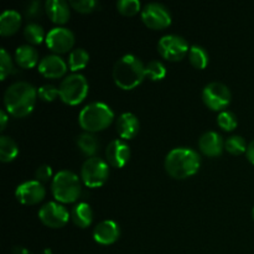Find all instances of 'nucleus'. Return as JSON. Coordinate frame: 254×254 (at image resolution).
I'll list each match as a JSON object with an SVG mask.
<instances>
[{
	"label": "nucleus",
	"mask_w": 254,
	"mask_h": 254,
	"mask_svg": "<svg viewBox=\"0 0 254 254\" xmlns=\"http://www.w3.org/2000/svg\"><path fill=\"white\" fill-rule=\"evenodd\" d=\"M37 89L25 81L14 82L4 93V104L7 113L16 118L26 117L34 111L36 104Z\"/></svg>",
	"instance_id": "nucleus-1"
},
{
	"label": "nucleus",
	"mask_w": 254,
	"mask_h": 254,
	"mask_svg": "<svg viewBox=\"0 0 254 254\" xmlns=\"http://www.w3.org/2000/svg\"><path fill=\"white\" fill-rule=\"evenodd\" d=\"M164 165L171 178L183 180L197 173L201 166V156L193 149L180 146L169 151Z\"/></svg>",
	"instance_id": "nucleus-2"
},
{
	"label": "nucleus",
	"mask_w": 254,
	"mask_h": 254,
	"mask_svg": "<svg viewBox=\"0 0 254 254\" xmlns=\"http://www.w3.org/2000/svg\"><path fill=\"white\" fill-rule=\"evenodd\" d=\"M146 77L145 64L135 55H124L113 67V79L119 88L130 91Z\"/></svg>",
	"instance_id": "nucleus-3"
},
{
	"label": "nucleus",
	"mask_w": 254,
	"mask_h": 254,
	"mask_svg": "<svg viewBox=\"0 0 254 254\" xmlns=\"http://www.w3.org/2000/svg\"><path fill=\"white\" fill-rule=\"evenodd\" d=\"M114 119V112L104 102H91L81 109L78 123L84 131L96 133L104 130Z\"/></svg>",
	"instance_id": "nucleus-4"
},
{
	"label": "nucleus",
	"mask_w": 254,
	"mask_h": 254,
	"mask_svg": "<svg viewBox=\"0 0 254 254\" xmlns=\"http://www.w3.org/2000/svg\"><path fill=\"white\" fill-rule=\"evenodd\" d=\"M51 191L57 202L72 203L81 196V180L73 171L61 170L52 179Z\"/></svg>",
	"instance_id": "nucleus-5"
},
{
	"label": "nucleus",
	"mask_w": 254,
	"mask_h": 254,
	"mask_svg": "<svg viewBox=\"0 0 254 254\" xmlns=\"http://www.w3.org/2000/svg\"><path fill=\"white\" fill-rule=\"evenodd\" d=\"M88 81L82 73H71L64 77L59 87L60 98L69 106H77L88 94Z\"/></svg>",
	"instance_id": "nucleus-6"
},
{
	"label": "nucleus",
	"mask_w": 254,
	"mask_h": 254,
	"mask_svg": "<svg viewBox=\"0 0 254 254\" xmlns=\"http://www.w3.org/2000/svg\"><path fill=\"white\" fill-rule=\"evenodd\" d=\"M109 178V165L98 156L88 158L81 168V179L87 188H101Z\"/></svg>",
	"instance_id": "nucleus-7"
},
{
	"label": "nucleus",
	"mask_w": 254,
	"mask_h": 254,
	"mask_svg": "<svg viewBox=\"0 0 254 254\" xmlns=\"http://www.w3.org/2000/svg\"><path fill=\"white\" fill-rule=\"evenodd\" d=\"M158 51L168 61H180L189 54V44L183 36L175 34L164 35L158 42Z\"/></svg>",
	"instance_id": "nucleus-8"
},
{
	"label": "nucleus",
	"mask_w": 254,
	"mask_h": 254,
	"mask_svg": "<svg viewBox=\"0 0 254 254\" xmlns=\"http://www.w3.org/2000/svg\"><path fill=\"white\" fill-rule=\"evenodd\" d=\"M202 101L212 111H225L231 102L230 88L221 82H211L203 87Z\"/></svg>",
	"instance_id": "nucleus-9"
},
{
	"label": "nucleus",
	"mask_w": 254,
	"mask_h": 254,
	"mask_svg": "<svg viewBox=\"0 0 254 254\" xmlns=\"http://www.w3.org/2000/svg\"><path fill=\"white\" fill-rule=\"evenodd\" d=\"M39 218L47 227L61 228L68 222L69 212L62 203L57 201H50L41 206L39 210Z\"/></svg>",
	"instance_id": "nucleus-10"
},
{
	"label": "nucleus",
	"mask_w": 254,
	"mask_h": 254,
	"mask_svg": "<svg viewBox=\"0 0 254 254\" xmlns=\"http://www.w3.org/2000/svg\"><path fill=\"white\" fill-rule=\"evenodd\" d=\"M141 20L150 29L160 30L171 24V14L165 5L160 2H149L141 10Z\"/></svg>",
	"instance_id": "nucleus-11"
},
{
	"label": "nucleus",
	"mask_w": 254,
	"mask_h": 254,
	"mask_svg": "<svg viewBox=\"0 0 254 254\" xmlns=\"http://www.w3.org/2000/svg\"><path fill=\"white\" fill-rule=\"evenodd\" d=\"M46 42L47 47L55 54H64L69 51L74 45V34L72 30L67 27L57 26L50 30L46 34Z\"/></svg>",
	"instance_id": "nucleus-12"
},
{
	"label": "nucleus",
	"mask_w": 254,
	"mask_h": 254,
	"mask_svg": "<svg viewBox=\"0 0 254 254\" xmlns=\"http://www.w3.org/2000/svg\"><path fill=\"white\" fill-rule=\"evenodd\" d=\"M46 196L44 184L37 180H27L20 184L15 190V197L22 205H36Z\"/></svg>",
	"instance_id": "nucleus-13"
},
{
	"label": "nucleus",
	"mask_w": 254,
	"mask_h": 254,
	"mask_svg": "<svg viewBox=\"0 0 254 254\" xmlns=\"http://www.w3.org/2000/svg\"><path fill=\"white\" fill-rule=\"evenodd\" d=\"M106 159L109 165L123 168L130 159V148L122 139H114L107 145Z\"/></svg>",
	"instance_id": "nucleus-14"
},
{
	"label": "nucleus",
	"mask_w": 254,
	"mask_h": 254,
	"mask_svg": "<svg viewBox=\"0 0 254 254\" xmlns=\"http://www.w3.org/2000/svg\"><path fill=\"white\" fill-rule=\"evenodd\" d=\"M68 64L60 55H47L40 61L37 69L46 78H60L67 72Z\"/></svg>",
	"instance_id": "nucleus-15"
},
{
	"label": "nucleus",
	"mask_w": 254,
	"mask_h": 254,
	"mask_svg": "<svg viewBox=\"0 0 254 254\" xmlns=\"http://www.w3.org/2000/svg\"><path fill=\"white\" fill-rule=\"evenodd\" d=\"M119 236H121V228H119L118 223L113 220L101 221L93 228V238L99 245H113L114 242L118 241Z\"/></svg>",
	"instance_id": "nucleus-16"
},
{
	"label": "nucleus",
	"mask_w": 254,
	"mask_h": 254,
	"mask_svg": "<svg viewBox=\"0 0 254 254\" xmlns=\"http://www.w3.org/2000/svg\"><path fill=\"white\" fill-rule=\"evenodd\" d=\"M198 149L206 156L216 158L222 154L223 149H225V141L217 131L208 130L205 131L198 139Z\"/></svg>",
	"instance_id": "nucleus-17"
},
{
	"label": "nucleus",
	"mask_w": 254,
	"mask_h": 254,
	"mask_svg": "<svg viewBox=\"0 0 254 254\" xmlns=\"http://www.w3.org/2000/svg\"><path fill=\"white\" fill-rule=\"evenodd\" d=\"M69 2L64 0H46L45 2V11L47 16L55 22V24H66L71 16V10H69Z\"/></svg>",
	"instance_id": "nucleus-18"
},
{
	"label": "nucleus",
	"mask_w": 254,
	"mask_h": 254,
	"mask_svg": "<svg viewBox=\"0 0 254 254\" xmlns=\"http://www.w3.org/2000/svg\"><path fill=\"white\" fill-rule=\"evenodd\" d=\"M139 128H140L139 119L130 112H124L117 119V131L124 140L133 139L138 134Z\"/></svg>",
	"instance_id": "nucleus-19"
},
{
	"label": "nucleus",
	"mask_w": 254,
	"mask_h": 254,
	"mask_svg": "<svg viewBox=\"0 0 254 254\" xmlns=\"http://www.w3.org/2000/svg\"><path fill=\"white\" fill-rule=\"evenodd\" d=\"M21 26V15L14 9L4 10L0 15V34L2 36L14 35Z\"/></svg>",
	"instance_id": "nucleus-20"
},
{
	"label": "nucleus",
	"mask_w": 254,
	"mask_h": 254,
	"mask_svg": "<svg viewBox=\"0 0 254 254\" xmlns=\"http://www.w3.org/2000/svg\"><path fill=\"white\" fill-rule=\"evenodd\" d=\"M15 61L21 68H32L40 64L39 52L32 45H21L15 50Z\"/></svg>",
	"instance_id": "nucleus-21"
},
{
	"label": "nucleus",
	"mask_w": 254,
	"mask_h": 254,
	"mask_svg": "<svg viewBox=\"0 0 254 254\" xmlns=\"http://www.w3.org/2000/svg\"><path fill=\"white\" fill-rule=\"evenodd\" d=\"M72 222L79 228H87L93 221V211L87 202H79L71 210Z\"/></svg>",
	"instance_id": "nucleus-22"
},
{
	"label": "nucleus",
	"mask_w": 254,
	"mask_h": 254,
	"mask_svg": "<svg viewBox=\"0 0 254 254\" xmlns=\"http://www.w3.org/2000/svg\"><path fill=\"white\" fill-rule=\"evenodd\" d=\"M76 144L79 150L89 158H92L99 149L98 138L93 133H88V131L79 134L76 139Z\"/></svg>",
	"instance_id": "nucleus-23"
},
{
	"label": "nucleus",
	"mask_w": 254,
	"mask_h": 254,
	"mask_svg": "<svg viewBox=\"0 0 254 254\" xmlns=\"http://www.w3.org/2000/svg\"><path fill=\"white\" fill-rule=\"evenodd\" d=\"M19 154V146L16 141L7 135L0 136V160L2 163H10Z\"/></svg>",
	"instance_id": "nucleus-24"
},
{
	"label": "nucleus",
	"mask_w": 254,
	"mask_h": 254,
	"mask_svg": "<svg viewBox=\"0 0 254 254\" xmlns=\"http://www.w3.org/2000/svg\"><path fill=\"white\" fill-rule=\"evenodd\" d=\"M89 62V54L84 49H74L69 52L68 55V64L69 69L72 71V73H77L79 69H83L84 67L88 64Z\"/></svg>",
	"instance_id": "nucleus-25"
},
{
	"label": "nucleus",
	"mask_w": 254,
	"mask_h": 254,
	"mask_svg": "<svg viewBox=\"0 0 254 254\" xmlns=\"http://www.w3.org/2000/svg\"><path fill=\"white\" fill-rule=\"evenodd\" d=\"M189 60H190V64L195 68L202 69L208 64L210 57H208L207 51L202 46H200V45H192L190 47V51H189Z\"/></svg>",
	"instance_id": "nucleus-26"
},
{
	"label": "nucleus",
	"mask_w": 254,
	"mask_h": 254,
	"mask_svg": "<svg viewBox=\"0 0 254 254\" xmlns=\"http://www.w3.org/2000/svg\"><path fill=\"white\" fill-rule=\"evenodd\" d=\"M24 36L29 45H39L46 40L44 27L37 22H29L24 29Z\"/></svg>",
	"instance_id": "nucleus-27"
},
{
	"label": "nucleus",
	"mask_w": 254,
	"mask_h": 254,
	"mask_svg": "<svg viewBox=\"0 0 254 254\" xmlns=\"http://www.w3.org/2000/svg\"><path fill=\"white\" fill-rule=\"evenodd\" d=\"M247 141L241 135H231L225 140V150L232 155H241L247 151Z\"/></svg>",
	"instance_id": "nucleus-28"
},
{
	"label": "nucleus",
	"mask_w": 254,
	"mask_h": 254,
	"mask_svg": "<svg viewBox=\"0 0 254 254\" xmlns=\"http://www.w3.org/2000/svg\"><path fill=\"white\" fill-rule=\"evenodd\" d=\"M146 69V77L151 79V81H160L166 76V67L159 60H151L145 64Z\"/></svg>",
	"instance_id": "nucleus-29"
},
{
	"label": "nucleus",
	"mask_w": 254,
	"mask_h": 254,
	"mask_svg": "<svg viewBox=\"0 0 254 254\" xmlns=\"http://www.w3.org/2000/svg\"><path fill=\"white\" fill-rule=\"evenodd\" d=\"M217 124L221 129H223V130L231 131L233 130V129H236V127H237V117H236V114L233 113V112L225 109V111L218 113Z\"/></svg>",
	"instance_id": "nucleus-30"
},
{
	"label": "nucleus",
	"mask_w": 254,
	"mask_h": 254,
	"mask_svg": "<svg viewBox=\"0 0 254 254\" xmlns=\"http://www.w3.org/2000/svg\"><path fill=\"white\" fill-rule=\"evenodd\" d=\"M117 9L121 14L127 16H133L141 9V4L139 0H119L117 1Z\"/></svg>",
	"instance_id": "nucleus-31"
},
{
	"label": "nucleus",
	"mask_w": 254,
	"mask_h": 254,
	"mask_svg": "<svg viewBox=\"0 0 254 254\" xmlns=\"http://www.w3.org/2000/svg\"><path fill=\"white\" fill-rule=\"evenodd\" d=\"M14 71L11 56L5 49H0V79L4 81Z\"/></svg>",
	"instance_id": "nucleus-32"
},
{
	"label": "nucleus",
	"mask_w": 254,
	"mask_h": 254,
	"mask_svg": "<svg viewBox=\"0 0 254 254\" xmlns=\"http://www.w3.org/2000/svg\"><path fill=\"white\" fill-rule=\"evenodd\" d=\"M69 5L76 11L88 14V12L94 11L99 6V2L97 0H71Z\"/></svg>",
	"instance_id": "nucleus-33"
},
{
	"label": "nucleus",
	"mask_w": 254,
	"mask_h": 254,
	"mask_svg": "<svg viewBox=\"0 0 254 254\" xmlns=\"http://www.w3.org/2000/svg\"><path fill=\"white\" fill-rule=\"evenodd\" d=\"M37 96L45 102H52L56 99V97L60 96L59 87L54 84H44L40 88H37Z\"/></svg>",
	"instance_id": "nucleus-34"
},
{
	"label": "nucleus",
	"mask_w": 254,
	"mask_h": 254,
	"mask_svg": "<svg viewBox=\"0 0 254 254\" xmlns=\"http://www.w3.org/2000/svg\"><path fill=\"white\" fill-rule=\"evenodd\" d=\"M52 176V168L47 164H42L35 171V178L40 183H44V181H49Z\"/></svg>",
	"instance_id": "nucleus-35"
},
{
	"label": "nucleus",
	"mask_w": 254,
	"mask_h": 254,
	"mask_svg": "<svg viewBox=\"0 0 254 254\" xmlns=\"http://www.w3.org/2000/svg\"><path fill=\"white\" fill-rule=\"evenodd\" d=\"M26 12L27 17H36L41 14V2L35 0V1H30L29 4L26 5Z\"/></svg>",
	"instance_id": "nucleus-36"
},
{
	"label": "nucleus",
	"mask_w": 254,
	"mask_h": 254,
	"mask_svg": "<svg viewBox=\"0 0 254 254\" xmlns=\"http://www.w3.org/2000/svg\"><path fill=\"white\" fill-rule=\"evenodd\" d=\"M7 121H9L7 113L5 112V109H1V111H0V130H4V129L6 128Z\"/></svg>",
	"instance_id": "nucleus-37"
},
{
	"label": "nucleus",
	"mask_w": 254,
	"mask_h": 254,
	"mask_svg": "<svg viewBox=\"0 0 254 254\" xmlns=\"http://www.w3.org/2000/svg\"><path fill=\"white\" fill-rule=\"evenodd\" d=\"M246 154H247L248 160H250L254 165V139L250 144H248V148H247V151H246Z\"/></svg>",
	"instance_id": "nucleus-38"
},
{
	"label": "nucleus",
	"mask_w": 254,
	"mask_h": 254,
	"mask_svg": "<svg viewBox=\"0 0 254 254\" xmlns=\"http://www.w3.org/2000/svg\"><path fill=\"white\" fill-rule=\"evenodd\" d=\"M12 252H14V254H29L26 248L24 247H14Z\"/></svg>",
	"instance_id": "nucleus-39"
},
{
	"label": "nucleus",
	"mask_w": 254,
	"mask_h": 254,
	"mask_svg": "<svg viewBox=\"0 0 254 254\" xmlns=\"http://www.w3.org/2000/svg\"><path fill=\"white\" fill-rule=\"evenodd\" d=\"M252 215H253V220H254V207H253V212H252Z\"/></svg>",
	"instance_id": "nucleus-40"
}]
</instances>
